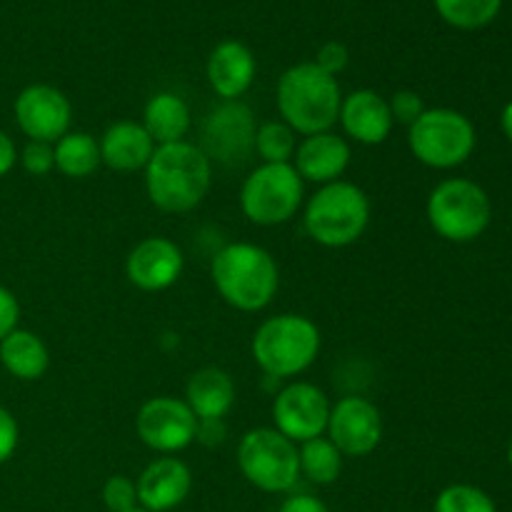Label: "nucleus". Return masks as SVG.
Masks as SVG:
<instances>
[{
	"mask_svg": "<svg viewBox=\"0 0 512 512\" xmlns=\"http://www.w3.org/2000/svg\"><path fill=\"white\" fill-rule=\"evenodd\" d=\"M238 465L263 493H288L300 480L298 445L275 428H255L240 438Z\"/></svg>",
	"mask_w": 512,
	"mask_h": 512,
	"instance_id": "1a4fd4ad",
	"label": "nucleus"
},
{
	"mask_svg": "<svg viewBox=\"0 0 512 512\" xmlns=\"http://www.w3.org/2000/svg\"><path fill=\"white\" fill-rule=\"evenodd\" d=\"M20 443V428H18V420L15 415L10 413L8 408L0 405V465L8 463L10 458L15 455Z\"/></svg>",
	"mask_w": 512,
	"mask_h": 512,
	"instance_id": "2f4dec72",
	"label": "nucleus"
},
{
	"mask_svg": "<svg viewBox=\"0 0 512 512\" xmlns=\"http://www.w3.org/2000/svg\"><path fill=\"white\" fill-rule=\"evenodd\" d=\"M258 63H255L253 50L240 40H223L210 53L205 75L213 88V93L223 100H238L253 85Z\"/></svg>",
	"mask_w": 512,
	"mask_h": 512,
	"instance_id": "6ab92c4d",
	"label": "nucleus"
},
{
	"mask_svg": "<svg viewBox=\"0 0 512 512\" xmlns=\"http://www.w3.org/2000/svg\"><path fill=\"white\" fill-rule=\"evenodd\" d=\"M138 503L148 512H168L185 503L193 490V473L175 455L153 460L138 478Z\"/></svg>",
	"mask_w": 512,
	"mask_h": 512,
	"instance_id": "a211bd4d",
	"label": "nucleus"
},
{
	"mask_svg": "<svg viewBox=\"0 0 512 512\" xmlns=\"http://www.w3.org/2000/svg\"><path fill=\"white\" fill-rule=\"evenodd\" d=\"M388 105L395 123H403L408 125V128L425 113L423 98H420L415 90H398V93L388 100Z\"/></svg>",
	"mask_w": 512,
	"mask_h": 512,
	"instance_id": "7c9ffc66",
	"label": "nucleus"
},
{
	"mask_svg": "<svg viewBox=\"0 0 512 512\" xmlns=\"http://www.w3.org/2000/svg\"><path fill=\"white\" fill-rule=\"evenodd\" d=\"M213 183V163L200 145L180 143L158 145L145 165V193L163 213L183 215L198 208Z\"/></svg>",
	"mask_w": 512,
	"mask_h": 512,
	"instance_id": "f257e3e1",
	"label": "nucleus"
},
{
	"mask_svg": "<svg viewBox=\"0 0 512 512\" xmlns=\"http://www.w3.org/2000/svg\"><path fill=\"white\" fill-rule=\"evenodd\" d=\"M98 143L103 165H108L110 170H118V173L145 170V165L153 158L155 148H158L148 135V130L143 128V123H135V120H118V123H113Z\"/></svg>",
	"mask_w": 512,
	"mask_h": 512,
	"instance_id": "aec40b11",
	"label": "nucleus"
},
{
	"mask_svg": "<svg viewBox=\"0 0 512 512\" xmlns=\"http://www.w3.org/2000/svg\"><path fill=\"white\" fill-rule=\"evenodd\" d=\"M0 365L13 378L33 383L40 380L50 368L48 345L33 330L15 328L13 333L0 340Z\"/></svg>",
	"mask_w": 512,
	"mask_h": 512,
	"instance_id": "4be33fe9",
	"label": "nucleus"
},
{
	"mask_svg": "<svg viewBox=\"0 0 512 512\" xmlns=\"http://www.w3.org/2000/svg\"><path fill=\"white\" fill-rule=\"evenodd\" d=\"M298 148V133L283 120H265L255 130V153L263 163H293Z\"/></svg>",
	"mask_w": 512,
	"mask_h": 512,
	"instance_id": "bb28decb",
	"label": "nucleus"
},
{
	"mask_svg": "<svg viewBox=\"0 0 512 512\" xmlns=\"http://www.w3.org/2000/svg\"><path fill=\"white\" fill-rule=\"evenodd\" d=\"M130 512H148V510H143V508H135V510H130Z\"/></svg>",
	"mask_w": 512,
	"mask_h": 512,
	"instance_id": "58836bf2",
	"label": "nucleus"
},
{
	"mask_svg": "<svg viewBox=\"0 0 512 512\" xmlns=\"http://www.w3.org/2000/svg\"><path fill=\"white\" fill-rule=\"evenodd\" d=\"M103 503L110 512H130L138 508V485L128 475H113L103 485Z\"/></svg>",
	"mask_w": 512,
	"mask_h": 512,
	"instance_id": "c85d7f7f",
	"label": "nucleus"
},
{
	"mask_svg": "<svg viewBox=\"0 0 512 512\" xmlns=\"http://www.w3.org/2000/svg\"><path fill=\"white\" fill-rule=\"evenodd\" d=\"M255 123L253 110L240 100H223L203 125V150L210 163L240 165L255 150Z\"/></svg>",
	"mask_w": 512,
	"mask_h": 512,
	"instance_id": "9b49d317",
	"label": "nucleus"
},
{
	"mask_svg": "<svg viewBox=\"0 0 512 512\" xmlns=\"http://www.w3.org/2000/svg\"><path fill=\"white\" fill-rule=\"evenodd\" d=\"M435 512H498L493 498L475 485H448L435 498Z\"/></svg>",
	"mask_w": 512,
	"mask_h": 512,
	"instance_id": "cd10ccee",
	"label": "nucleus"
},
{
	"mask_svg": "<svg viewBox=\"0 0 512 512\" xmlns=\"http://www.w3.org/2000/svg\"><path fill=\"white\" fill-rule=\"evenodd\" d=\"M190 123H193L190 108L180 95L163 90V93H155L145 103L143 128L148 130L155 145H170L185 140Z\"/></svg>",
	"mask_w": 512,
	"mask_h": 512,
	"instance_id": "5701e85b",
	"label": "nucleus"
},
{
	"mask_svg": "<svg viewBox=\"0 0 512 512\" xmlns=\"http://www.w3.org/2000/svg\"><path fill=\"white\" fill-rule=\"evenodd\" d=\"M18 163L23 165L25 173H30L33 178H45V175H50L55 170L53 145L28 140V145L18 153Z\"/></svg>",
	"mask_w": 512,
	"mask_h": 512,
	"instance_id": "c756f323",
	"label": "nucleus"
},
{
	"mask_svg": "<svg viewBox=\"0 0 512 512\" xmlns=\"http://www.w3.org/2000/svg\"><path fill=\"white\" fill-rule=\"evenodd\" d=\"M435 10L458 30H478L498 18L503 0H433Z\"/></svg>",
	"mask_w": 512,
	"mask_h": 512,
	"instance_id": "a878e982",
	"label": "nucleus"
},
{
	"mask_svg": "<svg viewBox=\"0 0 512 512\" xmlns=\"http://www.w3.org/2000/svg\"><path fill=\"white\" fill-rule=\"evenodd\" d=\"M325 438L343 453V458H365L383 440V415L378 405L360 395L340 398L330 408Z\"/></svg>",
	"mask_w": 512,
	"mask_h": 512,
	"instance_id": "4468645a",
	"label": "nucleus"
},
{
	"mask_svg": "<svg viewBox=\"0 0 512 512\" xmlns=\"http://www.w3.org/2000/svg\"><path fill=\"white\" fill-rule=\"evenodd\" d=\"M55 150V170L63 173L65 178L83 180L90 178L95 170L103 165L100 160V143L85 130H68L58 143Z\"/></svg>",
	"mask_w": 512,
	"mask_h": 512,
	"instance_id": "b1692460",
	"label": "nucleus"
},
{
	"mask_svg": "<svg viewBox=\"0 0 512 512\" xmlns=\"http://www.w3.org/2000/svg\"><path fill=\"white\" fill-rule=\"evenodd\" d=\"M298 460L300 475H305L315 485L335 483L340 478V470H343V453L325 435L300 443Z\"/></svg>",
	"mask_w": 512,
	"mask_h": 512,
	"instance_id": "393cba45",
	"label": "nucleus"
},
{
	"mask_svg": "<svg viewBox=\"0 0 512 512\" xmlns=\"http://www.w3.org/2000/svg\"><path fill=\"white\" fill-rule=\"evenodd\" d=\"M20 323V303L15 293L0 285V340L13 333Z\"/></svg>",
	"mask_w": 512,
	"mask_h": 512,
	"instance_id": "72a5a7b5",
	"label": "nucleus"
},
{
	"mask_svg": "<svg viewBox=\"0 0 512 512\" xmlns=\"http://www.w3.org/2000/svg\"><path fill=\"white\" fill-rule=\"evenodd\" d=\"M338 123L343 125L345 135L360 145H380L393 133V113H390L388 98L375 90H353L343 95L340 103Z\"/></svg>",
	"mask_w": 512,
	"mask_h": 512,
	"instance_id": "f3484780",
	"label": "nucleus"
},
{
	"mask_svg": "<svg viewBox=\"0 0 512 512\" xmlns=\"http://www.w3.org/2000/svg\"><path fill=\"white\" fill-rule=\"evenodd\" d=\"M278 512H330L328 505L323 500H318L315 495H290Z\"/></svg>",
	"mask_w": 512,
	"mask_h": 512,
	"instance_id": "f704fd0d",
	"label": "nucleus"
},
{
	"mask_svg": "<svg viewBox=\"0 0 512 512\" xmlns=\"http://www.w3.org/2000/svg\"><path fill=\"white\" fill-rule=\"evenodd\" d=\"M185 258L178 243L163 235L145 238L130 250L125 260V275L143 293H160L178 283L183 275Z\"/></svg>",
	"mask_w": 512,
	"mask_h": 512,
	"instance_id": "2eb2a0df",
	"label": "nucleus"
},
{
	"mask_svg": "<svg viewBox=\"0 0 512 512\" xmlns=\"http://www.w3.org/2000/svg\"><path fill=\"white\" fill-rule=\"evenodd\" d=\"M305 198V183L293 163H263L240 188V210L253 225L275 228L295 218Z\"/></svg>",
	"mask_w": 512,
	"mask_h": 512,
	"instance_id": "6e6552de",
	"label": "nucleus"
},
{
	"mask_svg": "<svg viewBox=\"0 0 512 512\" xmlns=\"http://www.w3.org/2000/svg\"><path fill=\"white\" fill-rule=\"evenodd\" d=\"M275 103H278L280 120L305 138V135L325 133L338 123L343 93L338 78L310 60V63L293 65L280 75Z\"/></svg>",
	"mask_w": 512,
	"mask_h": 512,
	"instance_id": "7ed1b4c3",
	"label": "nucleus"
},
{
	"mask_svg": "<svg viewBox=\"0 0 512 512\" xmlns=\"http://www.w3.org/2000/svg\"><path fill=\"white\" fill-rule=\"evenodd\" d=\"M18 163V148H15L13 138L5 130H0V178L10 173Z\"/></svg>",
	"mask_w": 512,
	"mask_h": 512,
	"instance_id": "c9c22d12",
	"label": "nucleus"
},
{
	"mask_svg": "<svg viewBox=\"0 0 512 512\" xmlns=\"http://www.w3.org/2000/svg\"><path fill=\"white\" fill-rule=\"evenodd\" d=\"M15 123L28 140L55 145L73 123L68 95L48 83H33L18 93L13 103Z\"/></svg>",
	"mask_w": 512,
	"mask_h": 512,
	"instance_id": "ddd939ff",
	"label": "nucleus"
},
{
	"mask_svg": "<svg viewBox=\"0 0 512 512\" xmlns=\"http://www.w3.org/2000/svg\"><path fill=\"white\" fill-rule=\"evenodd\" d=\"M185 403L198 420H223L235 405V383L225 370L203 368L190 375Z\"/></svg>",
	"mask_w": 512,
	"mask_h": 512,
	"instance_id": "412c9836",
	"label": "nucleus"
},
{
	"mask_svg": "<svg viewBox=\"0 0 512 512\" xmlns=\"http://www.w3.org/2000/svg\"><path fill=\"white\" fill-rule=\"evenodd\" d=\"M333 403L315 383L295 380L285 385L273 400V423L278 433L295 445L325 435Z\"/></svg>",
	"mask_w": 512,
	"mask_h": 512,
	"instance_id": "f8f14e48",
	"label": "nucleus"
},
{
	"mask_svg": "<svg viewBox=\"0 0 512 512\" xmlns=\"http://www.w3.org/2000/svg\"><path fill=\"white\" fill-rule=\"evenodd\" d=\"M425 215L430 228L448 243H473L488 230L493 203L475 180L448 178L433 188Z\"/></svg>",
	"mask_w": 512,
	"mask_h": 512,
	"instance_id": "423d86ee",
	"label": "nucleus"
},
{
	"mask_svg": "<svg viewBox=\"0 0 512 512\" xmlns=\"http://www.w3.org/2000/svg\"><path fill=\"white\" fill-rule=\"evenodd\" d=\"M500 128H503L505 138L512 143V100L508 105L503 108V113H500Z\"/></svg>",
	"mask_w": 512,
	"mask_h": 512,
	"instance_id": "e433bc0d",
	"label": "nucleus"
},
{
	"mask_svg": "<svg viewBox=\"0 0 512 512\" xmlns=\"http://www.w3.org/2000/svg\"><path fill=\"white\" fill-rule=\"evenodd\" d=\"M313 63L318 65V68H323L325 73L338 75L348 68L350 53L343 43H338V40H330V43H325L323 48L318 50V58H315Z\"/></svg>",
	"mask_w": 512,
	"mask_h": 512,
	"instance_id": "473e14b6",
	"label": "nucleus"
},
{
	"mask_svg": "<svg viewBox=\"0 0 512 512\" xmlns=\"http://www.w3.org/2000/svg\"><path fill=\"white\" fill-rule=\"evenodd\" d=\"M410 153L423 165L450 170L463 165L478 145L475 125L468 115L453 108H425L408 128Z\"/></svg>",
	"mask_w": 512,
	"mask_h": 512,
	"instance_id": "0eeeda50",
	"label": "nucleus"
},
{
	"mask_svg": "<svg viewBox=\"0 0 512 512\" xmlns=\"http://www.w3.org/2000/svg\"><path fill=\"white\" fill-rule=\"evenodd\" d=\"M220 298L240 313L268 308L280 288V270L273 255L255 243H230L210 265Z\"/></svg>",
	"mask_w": 512,
	"mask_h": 512,
	"instance_id": "f03ea898",
	"label": "nucleus"
},
{
	"mask_svg": "<svg viewBox=\"0 0 512 512\" xmlns=\"http://www.w3.org/2000/svg\"><path fill=\"white\" fill-rule=\"evenodd\" d=\"M353 150L343 135L325 130V133L305 135L295 148L293 168L303 178V183L328 185L343 178L348 170Z\"/></svg>",
	"mask_w": 512,
	"mask_h": 512,
	"instance_id": "dca6fc26",
	"label": "nucleus"
},
{
	"mask_svg": "<svg viewBox=\"0 0 512 512\" xmlns=\"http://www.w3.org/2000/svg\"><path fill=\"white\" fill-rule=\"evenodd\" d=\"M508 463H510V468H512V440H510V448H508Z\"/></svg>",
	"mask_w": 512,
	"mask_h": 512,
	"instance_id": "4c0bfd02",
	"label": "nucleus"
},
{
	"mask_svg": "<svg viewBox=\"0 0 512 512\" xmlns=\"http://www.w3.org/2000/svg\"><path fill=\"white\" fill-rule=\"evenodd\" d=\"M303 225L323 248H348L358 243L370 225V198L360 185L348 180L320 185L308 200Z\"/></svg>",
	"mask_w": 512,
	"mask_h": 512,
	"instance_id": "20e7f679",
	"label": "nucleus"
},
{
	"mask_svg": "<svg viewBox=\"0 0 512 512\" xmlns=\"http://www.w3.org/2000/svg\"><path fill=\"white\" fill-rule=\"evenodd\" d=\"M320 343L323 338L313 320L298 313H280L255 330L253 360L268 378H295L315 363Z\"/></svg>",
	"mask_w": 512,
	"mask_h": 512,
	"instance_id": "39448f33",
	"label": "nucleus"
},
{
	"mask_svg": "<svg viewBox=\"0 0 512 512\" xmlns=\"http://www.w3.org/2000/svg\"><path fill=\"white\" fill-rule=\"evenodd\" d=\"M135 433L155 453L175 455L195 443L198 418L185 400L158 395L140 405L135 415Z\"/></svg>",
	"mask_w": 512,
	"mask_h": 512,
	"instance_id": "9d476101",
	"label": "nucleus"
}]
</instances>
